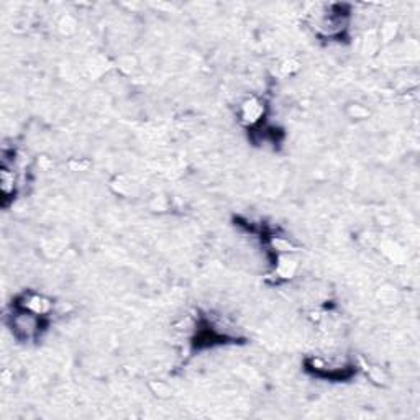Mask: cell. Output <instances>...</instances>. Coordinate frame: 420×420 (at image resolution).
<instances>
[{"mask_svg": "<svg viewBox=\"0 0 420 420\" xmlns=\"http://www.w3.org/2000/svg\"><path fill=\"white\" fill-rule=\"evenodd\" d=\"M14 307L15 310L12 312L10 319H8V325H10L15 338L20 342H32L36 336H40L45 317L33 314L30 310H25L18 306Z\"/></svg>", "mask_w": 420, "mask_h": 420, "instance_id": "2", "label": "cell"}, {"mask_svg": "<svg viewBox=\"0 0 420 420\" xmlns=\"http://www.w3.org/2000/svg\"><path fill=\"white\" fill-rule=\"evenodd\" d=\"M309 25L320 38H342L350 25V12L347 5H319L317 10L309 15Z\"/></svg>", "mask_w": 420, "mask_h": 420, "instance_id": "1", "label": "cell"}, {"mask_svg": "<svg viewBox=\"0 0 420 420\" xmlns=\"http://www.w3.org/2000/svg\"><path fill=\"white\" fill-rule=\"evenodd\" d=\"M14 306L22 307V309L25 310H30L33 312V314L41 315V317H48V315L53 312L51 299L45 296V294L33 293V291L23 293L22 296L16 299V302L14 304Z\"/></svg>", "mask_w": 420, "mask_h": 420, "instance_id": "4", "label": "cell"}, {"mask_svg": "<svg viewBox=\"0 0 420 420\" xmlns=\"http://www.w3.org/2000/svg\"><path fill=\"white\" fill-rule=\"evenodd\" d=\"M348 114H350L351 119H366L369 115V110L365 109V107L360 106V103H350Z\"/></svg>", "mask_w": 420, "mask_h": 420, "instance_id": "7", "label": "cell"}, {"mask_svg": "<svg viewBox=\"0 0 420 420\" xmlns=\"http://www.w3.org/2000/svg\"><path fill=\"white\" fill-rule=\"evenodd\" d=\"M240 122L247 125L249 128H255L261 123V120L266 117V103L263 99L256 95H249L240 103L238 109Z\"/></svg>", "mask_w": 420, "mask_h": 420, "instance_id": "3", "label": "cell"}, {"mask_svg": "<svg viewBox=\"0 0 420 420\" xmlns=\"http://www.w3.org/2000/svg\"><path fill=\"white\" fill-rule=\"evenodd\" d=\"M299 269L297 260L294 258V253H288V255H277L276 264H274V273L280 280H293L296 276Z\"/></svg>", "mask_w": 420, "mask_h": 420, "instance_id": "5", "label": "cell"}, {"mask_svg": "<svg viewBox=\"0 0 420 420\" xmlns=\"http://www.w3.org/2000/svg\"><path fill=\"white\" fill-rule=\"evenodd\" d=\"M396 32H397L396 23H386L380 32V43H381V40L384 41V43H388V41H391L394 36H396Z\"/></svg>", "mask_w": 420, "mask_h": 420, "instance_id": "6", "label": "cell"}, {"mask_svg": "<svg viewBox=\"0 0 420 420\" xmlns=\"http://www.w3.org/2000/svg\"><path fill=\"white\" fill-rule=\"evenodd\" d=\"M299 68H301V66H299V62H297L296 60H288V61H284V62H282V66H281L282 73H284V74H289V76H291V74L297 73Z\"/></svg>", "mask_w": 420, "mask_h": 420, "instance_id": "8", "label": "cell"}]
</instances>
